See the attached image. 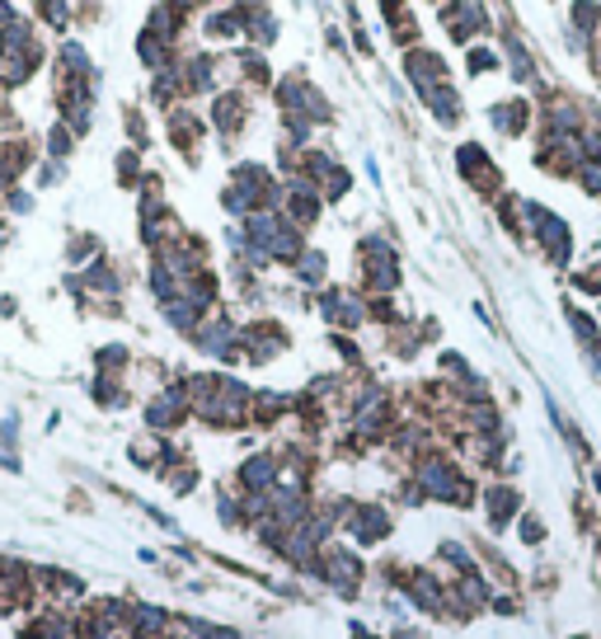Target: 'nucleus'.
<instances>
[{"label": "nucleus", "mask_w": 601, "mask_h": 639, "mask_svg": "<svg viewBox=\"0 0 601 639\" xmlns=\"http://www.w3.org/2000/svg\"><path fill=\"white\" fill-rule=\"evenodd\" d=\"M47 151H52V155H66V151H70V132H66V128H52Z\"/></svg>", "instance_id": "nucleus-4"}, {"label": "nucleus", "mask_w": 601, "mask_h": 639, "mask_svg": "<svg viewBox=\"0 0 601 639\" xmlns=\"http://www.w3.org/2000/svg\"><path fill=\"white\" fill-rule=\"evenodd\" d=\"M273 479V461H250V466H244V485H269Z\"/></svg>", "instance_id": "nucleus-3"}, {"label": "nucleus", "mask_w": 601, "mask_h": 639, "mask_svg": "<svg viewBox=\"0 0 601 639\" xmlns=\"http://www.w3.org/2000/svg\"><path fill=\"white\" fill-rule=\"evenodd\" d=\"M146 419L155 423V429H170V423L184 419V400L179 396H161L155 404H146Z\"/></svg>", "instance_id": "nucleus-2"}, {"label": "nucleus", "mask_w": 601, "mask_h": 639, "mask_svg": "<svg viewBox=\"0 0 601 639\" xmlns=\"http://www.w3.org/2000/svg\"><path fill=\"white\" fill-rule=\"evenodd\" d=\"M39 62H43V47H39V39H33V24L29 20H14V24H6L0 29V85H24L33 71H39Z\"/></svg>", "instance_id": "nucleus-1"}]
</instances>
